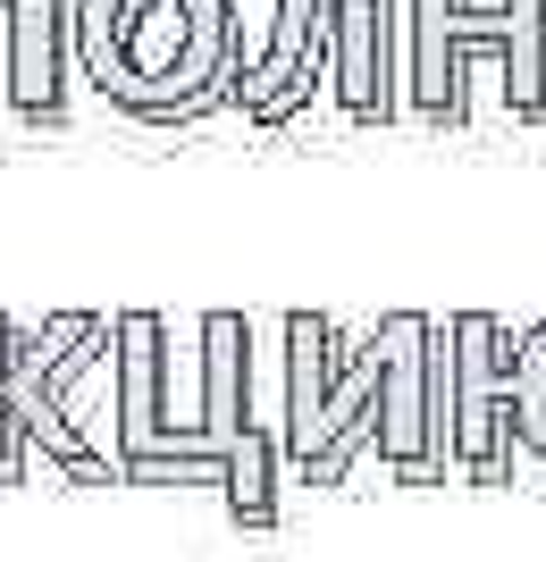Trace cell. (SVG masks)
I'll use <instances>...</instances> for the list:
<instances>
[{"instance_id":"obj_1","label":"cell","mask_w":546,"mask_h":562,"mask_svg":"<svg viewBox=\"0 0 546 562\" xmlns=\"http://www.w3.org/2000/svg\"><path fill=\"white\" fill-rule=\"evenodd\" d=\"M202 395L177 412L168 395V319L119 311V479L126 487H219L244 538L278 529V428L253 412V319L202 311Z\"/></svg>"},{"instance_id":"obj_2","label":"cell","mask_w":546,"mask_h":562,"mask_svg":"<svg viewBox=\"0 0 546 562\" xmlns=\"http://www.w3.org/2000/svg\"><path fill=\"white\" fill-rule=\"evenodd\" d=\"M68 43L76 76L119 117L193 126L211 110H236L244 85L236 0H76Z\"/></svg>"},{"instance_id":"obj_3","label":"cell","mask_w":546,"mask_h":562,"mask_svg":"<svg viewBox=\"0 0 546 562\" xmlns=\"http://www.w3.org/2000/svg\"><path fill=\"white\" fill-rule=\"evenodd\" d=\"M278 361H286V420H278V453L303 487H345L361 446L387 437V395H395V352L404 328L395 311L379 319V336L361 352H336L328 311H286L278 319Z\"/></svg>"},{"instance_id":"obj_4","label":"cell","mask_w":546,"mask_h":562,"mask_svg":"<svg viewBox=\"0 0 546 562\" xmlns=\"http://www.w3.org/2000/svg\"><path fill=\"white\" fill-rule=\"evenodd\" d=\"M504 59V110L546 126V0H497L471 18L463 0H404V110L428 126H463V59Z\"/></svg>"},{"instance_id":"obj_5","label":"cell","mask_w":546,"mask_h":562,"mask_svg":"<svg viewBox=\"0 0 546 562\" xmlns=\"http://www.w3.org/2000/svg\"><path fill=\"white\" fill-rule=\"evenodd\" d=\"M101 352L119 361V319H101V311H51L43 328H18V361H9L18 437L43 446V462L68 470L76 487H126L119 453H93L85 428H76V412H68V395L101 370Z\"/></svg>"},{"instance_id":"obj_6","label":"cell","mask_w":546,"mask_h":562,"mask_svg":"<svg viewBox=\"0 0 546 562\" xmlns=\"http://www.w3.org/2000/svg\"><path fill=\"white\" fill-rule=\"evenodd\" d=\"M454 470L471 487H513L522 453V336H504L497 311H454Z\"/></svg>"},{"instance_id":"obj_7","label":"cell","mask_w":546,"mask_h":562,"mask_svg":"<svg viewBox=\"0 0 546 562\" xmlns=\"http://www.w3.org/2000/svg\"><path fill=\"white\" fill-rule=\"evenodd\" d=\"M336 34H345V0H278L269 18V50L244 59L236 110L253 126H286L311 101V85L336 68Z\"/></svg>"},{"instance_id":"obj_8","label":"cell","mask_w":546,"mask_h":562,"mask_svg":"<svg viewBox=\"0 0 546 562\" xmlns=\"http://www.w3.org/2000/svg\"><path fill=\"white\" fill-rule=\"evenodd\" d=\"M76 0H0V25H9V101H18L25 126H68V43Z\"/></svg>"},{"instance_id":"obj_9","label":"cell","mask_w":546,"mask_h":562,"mask_svg":"<svg viewBox=\"0 0 546 562\" xmlns=\"http://www.w3.org/2000/svg\"><path fill=\"white\" fill-rule=\"evenodd\" d=\"M395 328H404V352H395V395H387L379 462L404 487H428V345H437V319L428 311H395Z\"/></svg>"},{"instance_id":"obj_10","label":"cell","mask_w":546,"mask_h":562,"mask_svg":"<svg viewBox=\"0 0 546 562\" xmlns=\"http://www.w3.org/2000/svg\"><path fill=\"white\" fill-rule=\"evenodd\" d=\"M522 453L546 462V319L522 328Z\"/></svg>"},{"instance_id":"obj_11","label":"cell","mask_w":546,"mask_h":562,"mask_svg":"<svg viewBox=\"0 0 546 562\" xmlns=\"http://www.w3.org/2000/svg\"><path fill=\"white\" fill-rule=\"evenodd\" d=\"M9 361H18V319L0 311V487H25V437L9 412Z\"/></svg>"}]
</instances>
